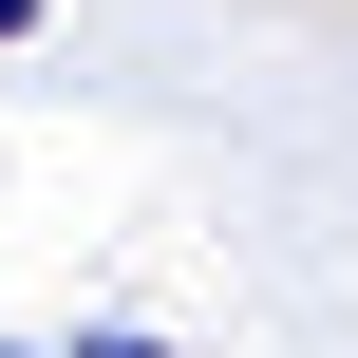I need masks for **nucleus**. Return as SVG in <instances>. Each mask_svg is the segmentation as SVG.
I'll list each match as a JSON object with an SVG mask.
<instances>
[{"mask_svg": "<svg viewBox=\"0 0 358 358\" xmlns=\"http://www.w3.org/2000/svg\"><path fill=\"white\" fill-rule=\"evenodd\" d=\"M57 358H170V340H151V321H76Z\"/></svg>", "mask_w": 358, "mask_h": 358, "instance_id": "f257e3e1", "label": "nucleus"}, {"mask_svg": "<svg viewBox=\"0 0 358 358\" xmlns=\"http://www.w3.org/2000/svg\"><path fill=\"white\" fill-rule=\"evenodd\" d=\"M19 38H38V0H0V57H19Z\"/></svg>", "mask_w": 358, "mask_h": 358, "instance_id": "f03ea898", "label": "nucleus"}, {"mask_svg": "<svg viewBox=\"0 0 358 358\" xmlns=\"http://www.w3.org/2000/svg\"><path fill=\"white\" fill-rule=\"evenodd\" d=\"M0 358H57V340H0Z\"/></svg>", "mask_w": 358, "mask_h": 358, "instance_id": "7ed1b4c3", "label": "nucleus"}]
</instances>
